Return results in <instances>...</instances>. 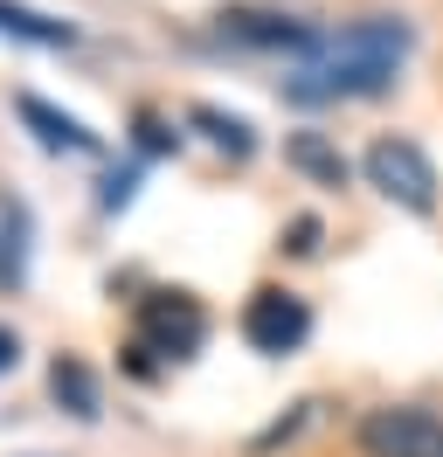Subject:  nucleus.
Masks as SVG:
<instances>
[{
    "instance_id": "0eeeda50",
    "label": "nucleus",
    "mask_w": 443,
    "mask_h": 457,
    "mask_svg": "<svg viewBox=\"0 0 443 457\" xmlns=\"http://www.w3.org/2000/svg\"><path fill=\"white\" fill-rule=\"evenodd\" d=\"M0 35H14V42H35V49H70L77 29L70 21H55V14H35L21 0H0Z\"/></svg>"
},
{
    "instance_id": "f8f14e48",
    "label": "nucleus",
    "mask_w": 443,
    "mask_h": 457,
    "mask_svg": "<svg viewBox=\"0 0 443 457\" xmlns=\"http://www.w3.org/2000/svg\"><path fill=\"white\" fill-rule=\"evenodd\" d=\"M0 368H14V333H0Z\"/></svg>"
},
{
    "instance_id": "f03ea898",
    "label": "nucleus",
    "mask_w": 443,
    "mask_h": 457,
    "mask_svg": "<svg viewBox=\"0 0 443 457\" xmlns=\"http://www.w3.org/2000/svg\"><path fill=\"white\" fill-rule=\"evenodd\" d=\"M354 444H360V457H443V416L437 409H415V402L367 409Z\"/></svg>"
},
{
    "instance_id": "9d476101",
    "label": "nucleus",
    "mask_w": 443,
    "mask_h": 457,
    "mask_svg": "<svg viewBox=\"0 0 443 457\" xmlns=\"http://www.w3.org/2000/svg\"><path fill=\"white\" fill-rule=\"evenodd\" d=\"M194 125H208V139H215L222 153H236V160L249 153V125L243 118H222V112H208V104H194Z\"/></svg>"
},
{
    "instance_id": "6e6552de",
    "label": "nucleus",
    "mask_w": 443,
    "mask_h": 457,
    "mask_svg": "<svg viewBox=\"0 0 443 457\" xmlns=\"http://www.w3.org/2000/svg\"><path fill=\"white\" fill-rule=\"evenodd\" d=\"M14 112H21L28 125L42 132V145H63V153H97V132H83V125H77L70 112H49L42 97H21Z\"/></svg>"
},
{
    "instance_id": "20e7f679",
    "label": "nucleus",
    "mask_w": 443,
    "mask_h": 457,
    "mask_svg": "<svg viewBox=\"0 0 443 457\" xmlns=\"http://www.w3.org/2000/svg\"><path fill=\"white\" fill-rule=\"evenodd\" d=\"M201 333H208V319H201V305H194L188 291H153L146 305H138V346L132 353H194L201 346Z\"/></svg>"
},
{
    "instance_id": "423d86ee",
    "label": "nucleus",
    "mask_w": 443,
    "mask_h": 457,
    "mask_svg": "<svg viewBox=\"0 0 443 457\" xmlns=\"http://www.w3.org/2000/svg\"><path fill=\"white\" fill-rule=\"evenodd\" d=\"M222 42H243V49H312L319 35L305 29V21H291V14H263V7H229L222 14Z\"/></svg>"
},
{
    "instance_id": "1a4fd4ad",
    "label": "nucleus",
    "mask_w": 443,
    "mask_h": 457,
    "mask_svg": "<svg viewBox=\"0 0 443 457\" xmlns=\"http://www.w3.org/2000/svg\"><path fill=\"white\" fill-rule=\"evenodd\" d=\"M49 388H55V402H70L77 416H97V381H90V368H83V361H55Z\"/></svg>"
},
{
    "instance_id": "f257e3e1",
    "label": "nucleus",
    "mask_w": 443,
    "mask_h": 457,
    "mask_svg": "<svg viewBox=\"0 0 443 457\" xmlns=\"http://www.w3.org/2000/svg\"><path fill=\"white\" fill-rule=\"evenodd\" d=\"M402 56H409V29H402V21H388V14L354 21V29L319 35V42L305 49V62L284 77V97H291V104H347V97H381L388 77L402 70Z\"/></svg>"
},
{
    "instance_id": "9b49d317",
    "label": "nucleus",
    "mask_w": 443,
    "mask_h": 457,
    "mask_svg": "<svg viewBox=\"0 0 443 457\" xmlns=\"http://www.w3.org/2000/svg\"><path fill=\"white\" fill-rule=\"evenodd\" d=\"M291 160H298L305 173H319V180H332V187L347 180V160H339L332 145H319V139H298V145H291Z\"/></svg>"
},
{
    "instance_id": "7ed1b4c3",
    "label": "nucleus",
    "mask_w": 443,
    "mask_h": 457,
    "mask_svg": "<svg viewBox=\"0 0 443 457\" xmlns=\"http://www.w3.org/2000/svg\"><path fill=\"white\" fill-rule=\"evenodd\" d=\"M367 180H374L388 201H402L409 215H430V208H437V167L422 160L415 139H374L367 145Z\"/></svg>"
},
{
    "instance_id": "39448f33",
    "label": "nucleus",
    "mask_w": 443,
    "mask_h": 457,
    "mask_svg": "<svg viewBox=\"0 0 443 457\" xmlns=\"http://www.w3.org/2000/svg\"><path fill=\"white\" fill-rule=\"evenodd\" d=\"M305 333H312V312H305L298 291L263 285V291H256V298L243 305V340L256 346V353H291Z\"/></svg>"
}]
</instances>
